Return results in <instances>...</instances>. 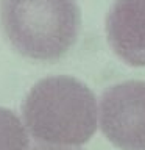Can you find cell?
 <instances>
[{
	"instance_id": "obj_1",
	"label": "cell",
	"mask_w": 145,
	"mask_h": 150,
	"mask_svg": "<svg viewBox=\"0 0 145 150\" xmlns=\"http://www.w3.org/2000/svg\"><path fill=\"white\" fill-rule=\"evenodd\" d=\"M22 116L28 133L42 144L81 145L97 130V100L77 78L47 77L28 92Z\"/></svg>"
},
{
	"instance_id": "obj_2",
	"label": "cell",
	"mask_w": 145,
	"mask_h": 150,
	"mask_svg": "<svg viewBox=\"0 0 145 150\" xmlns=\"http://www.w3.org/2000/svg\"><path fill=\"white\" fill-rule=\"evenodd\" d=\"M0 22L17 53L53 63L75 45L81 13L77 0H0Z\"/></svg>"
},
{
	"instance_id": "obj_3",
	"label": "cell",
	"mask_w": 145,
	"mask_h": 150,
	"mask_svg": "<svg viewBox=\"0 0 145 150\" xmlns=\"http://www.w3.org/2000/svg\"><path fill=\"white\" fill-rule=\"evenodd\" d=\"M105 136L122 150H145V81L130 80L108 88L100 100Z\"/></svg>"
},
{
	"instance_id": "obj_4",
	"label": "cell",
	"mask_w": 145,
	"mask_h": 150,
	"mask_svg": "<svg viewBox=\"0 0 145 150\" xmlns=\"http://www.w3.org/2000/svg\"><path fill=\"white\" fill-rule=\"evenodd\" d=\"M108 42L130 66H145V0H115L106 17Z\"/></svg>"
},
{
	"instance_id": "obj_5",
	"label": "cell",
	"mask_w": 145,
	"mask_h": 150,
	"mask_svg": "<svg viewBox=\"0 0 145 150\" xmlns=\"http://www.w3.org/2000/svg\"><path fill=\"white\" fill-rule=\"evenodd\" d=\"M28 130L11 110L0 106V150H28Z\"/></svg>"
},
{
	"instance_id": "obj_6",
	"label": "cell",
	"mask_w": 145,
	"mask_h": 150,
	"mask_svg": "<svg viewBox=\"0 0 145 150\" xmlns=\"http://www.w3.org/2000/svg\"><path fill=\"white\" fill-rule=\"evenodd\" d=\"M31 150H77V149H70V145H55V144H41L36 145Z\"/></svg>"
}]
</instances>
